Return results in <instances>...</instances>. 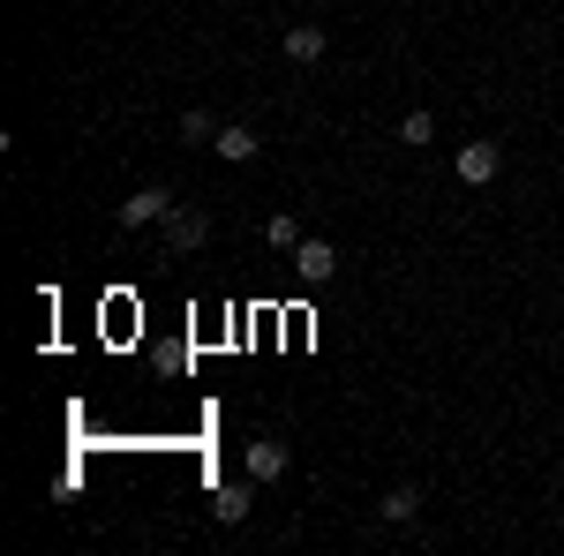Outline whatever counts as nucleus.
I'll return each instance as SVG.
<instances>
[{"mask_svg": "<svg viewBox=\"0 0 564 556\" xmlns=\"http://www.w3.org/2000/svg\"><path fill=\"white\" fill-rule=\"evenodd\" d=\"M324 23H286V61H294V68H316V61H324Z\"/></svg>", "mask_w": 564, "mask_h": 556, "instance_id": "0eeeda50", "label": "nucleus"}, {"mask_svg": "<svg viewBox=\"0 0 564 556\" xmlns=\"http://www.w3.org/2000/svg\"><path fill=\"white\" fill-rule=\"evenodd\" d=\"M204 241H212V218H204V211H188V204H181V211L166 218V249H181V257H196Z\"/></svg>", "mask_w": 564, "mask_h": 556, "instance_id": "423d86ee", "label": "nucleus"}, {"mask_svg": "<svg viewBox=\"0 0 564 556\" xmlns=\"http://www.w3.org/2000/svg\"><path fill=\"white\" fill-rule=\"evenodd\" d=\"M212 135H218V121L204 113V106H188V113H181V143H212Z\"/></svg>", "mask_w": 564, "mask_h": 556, "instance_id": "9b49d317", "label": "nucleus"}, {"mask_svg": "<svg viewBox=\"0 0 564 556\" xmlns=\"http://www.w3.org/2000/svg\"><path fill=\"white\" fill-rule=\"evenodd\" d=\"M241 467H249V481H286V467H294V451H286L279 436H257V444L241 451Z\"/></svg>", "mask_w": 564, "mask_h": 556, "instance_id": "7ed1b4c3", "label": "nucleus"}, {"mask_svg": "<svg viewBox=\"0 0 564 556\" xmlns=\"http://www.w3.org/2000/svg\"><path fill=\"white\" fill-rule=\"evenodd\" d=\"M212 151H218V159H226V166H249V159H257V151H263V135L249 129V121H218Z\"/></svg>", "mask_w": 564, "mask_h": 556, "instance_id": "20e7f679", "label": "nucleus"}, {"mask_svg": "<svg viewBox=\"0 0 564 556\" xmlns=\"http://www.w3.org/2000/svg\"><path fill=\"white\" fill-rule=\"evenodd\" d=\"M212 512L226 519V526H241V519L257 512V481H226V489L212 497Z\"/></svg>", "mask_w": 564, "mask_h": 556, "instance_id": "6e6552de", "label": "nucleus"}, {"mask_svg": "<svg viewBox=\"0 0 564 556\" xmlns=\"http://www.w3.org/2000/svg\"><path fill=\"white\" fill-rule=\"evenodd\" d=\"M430 135H436V113H406V121H399V143H406V151L430 143Z\"/></svg>", "mask_w": 564, "mask_h": 556, "instance_id": "f8f14e48", "label": "nucleus"}, {"mask_svg": "<svg viewBox=\"0 0 564 556\" xmlns=\"http://www.w3.org/2000/svg\"><path fill=\"white\" fill-rule=\"evenodd\" d=\"M452 173H459V188H489V181L505 173V143H489V135L459 143V151H452Z\"/></svg>", "mask_w": 564, "mask_h": 556, "instance_id": "f257e3e1", "label": "nucleus"}, {"mask_svg": "<svg viewBox=\"0 0 564 556\" xmlns=\"http://www.w3.org/2000/svg\"><path fill=\"white\" fill-rule=\"evenodd\" d=\"M174 211H181V204L166 196V188H135L129 204H121V226H166Z\"/></svg>", "mask_w": 564, "mask_h": 556, "instance_id": "39448f33", "label": "nucleus"}, {"mask_svg": "<svg viewBox=\"0 0 564 556\" xmlns=\"http://www.w3.org/2000/svg\"><path fill=\"white\" fill-rule=\"evenodd\" d=\"M414 512H422V489H414V481L377 497V519H384V526H414Z\"/></svg>", "mask_w": 564, "mask_h": 556, "instance_id": "1a4fd4ad", "label": "nucleus"}, {"mask_svg": "<svg viewBox=\"0 0 564 556\" xmlns=\"http://www.w3.org/2000/svg\"><path fill=\"white\" fill-rule=\"evenodd\" d=\"M294 279H302V286H332V279H339V249H332V241H316V233H302V249H294Z\"/></svg>", "mask_w": 564, "mask_h": 556, "instance_id": "f03ea898", "label": "nucleus"}, {"mask_svg": "<svg viewBox=\"0 0 564 556\" xmlns=\"http://www.w3.org/2000/svg\"><path fill=\"white\" fill-rule=\"evenodd\" d=\"M263 241H271L279 257H294V249H302V218H294V211H279L271 226H263Z\"/></svg>", "mask_w": 564, "mask_h": 556, "instance_id": "9d476101", "label": "nucleus"}]
</instances>
